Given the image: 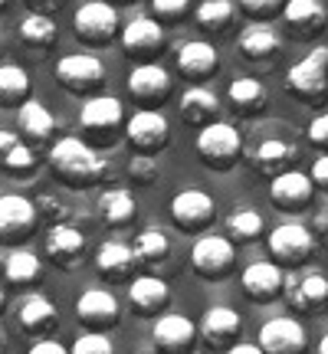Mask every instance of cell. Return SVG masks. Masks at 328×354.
Listing matches in <instances>:
<instances>
[{"label": "cell", "mask_w": 328, "mask_h": 354, "mask_svg": "<svg viewBox=\"0 0 328 354\" xmlns=\"http://www.w3.org/2000/svg\"><path fill=\"white\" fill-rule=\"evenodd\" d=\"M312 194H316V180H312V174H302V171H286L269 184V201L279 210H302V207H309Z\"/></svg>", "instance_id": "cell-18"}, {"label": "cell", "mask_w": 328, "mask_h": 354, "mask_svg": "<svg viewBox=\"0 0 328 354\" xmlns=\"http://www.w3.org/2000/svg\"><path fill=\"white\" fill-rule=\"evenodd\" d=\"M3 276H7L10 286H33L43 276V263H39L37 253H30L26 246H20V250H13L3 259Z\"/></svg>", "instance_id": "cell-33"}, {"label": "cell", "mask_w": 328, "mask_h": 354, "mask_svg": "<svg viewBox=\"0 0 328 354\" xmlns=\"http://www.w3.org/2000/svg\"><path fill=\"white\" fill-rule=\"evenodd\" d=\"M37 230V203L20 194L0 197V243H24Z\"/></svg>", "instance_id": "cell-10"}, {"label": "cell", "mask_w": 328, "mask_h": 354, "mask_svg": "<svg viewBox=\"0 0 328 354\" xmlns=\"http://www.w3.org/2000/svg\"><path fill=\"white\" fill-rule=\"evenodd\" d=\"M125 135H128V145L141 154H152V151H161L167 145V135H171V125L161 112H152V109H138L125 122Z\"/></svg>", "instance_id": "cell-12"}, {"label": "cell", "mask_w": 328, "mask_h": 354, "mask_svg": "<svg viewBox=\"0 0 328 354\" xmlns=\"http://www.w3.org/2000/svg\"><path fill=\"white\" fill-rule=\"evenodd\" d=\"M161 43H164V30L152 17H135L122 30V46L131 56H152V53L161 50Z\"/></svg>", "instance_id": "cell-23"}, {"label": "cell", "mask_w": 328, "mask_h": 354, "mask_svg": "<svg viewBox=\"0 0 328 354\" xmlns=\"http://www.w3.org/2000/svg\"><path fill=\"white\" fill-rule=\"evenodd\" d=\"M76 26V37L89 46H105L112 43V37L118 33V10L112 3H102V0H89L76 10L73 17Z\"/></svg>", "instance_id": "cell-5"}, {"label": "cell", "mask_w": 328, "mask_h": 354, "mask_svg": "<svg viewBox=\"0 0 328 354\" xmlns=\"http://www.w3.org/2000/svg\"><path fill=\"white\" fill-rule=\"evenodd\" d=\"M240 10L246 13V17H253V24H269L273 17L286 13V7H282L279 0H243Z\"/></svg>", "instance_id": "cell-40"}, {"label": "cell", "mask_w": 328, "mask_h": 354, "mask_svg": "<svg viewBox=\"0 0 328 354\" xmlns=\"http://www.w3.org/2000/svg\"><path fill=\"white\" fill-rule=\"evenodd\" d=\"M309 141L328 154V112L316 115V118L309 122Z\"/></svg>", "instance_id": "cell-44"}, {"label": "cell", "mask_w": 328, "mask_h": 354, "mask_svg": "<svg viewBox=\"0 0 328 354\" xmlns=\"http://www.w3.org/2000/svg\"><path fill=\"white\" fill-rule=\"evenodd\" d=\"M56 20H50L46 13H26L20 20V43L33 53H46L56 46Z\"/></svg>", "instance_id": "cell-31"}, {"label": "cell", "mask_w": 328, "mask_h": 354, "mask_svg": "<svg viewBox=\"0 0 328 354\" xmlns=\"http://www.w3.org/2000/svg\"><path fill=\"white\" fill-rule=\"evenodd\" d=\"M282 292L295 312H318L328 305V276L318 269H292Z\"/></svg>", "instance_id": "cell-6"}, {"label": "cell", "mask_w": 328, "mask_h": 354, "mask_svg": "<svg viewBox=\"0 0 328 354\" xmlns=\"http://www.w3.org/2000/svg\"><path fill=\"white\" fill-rule=\"evenodd\" d=\"M0 354H3V328H0Z\"/></svg>", "instance_id": "cell-51"}, {"label": "cell", "mask_w": 328, "mask_h": 354, "mask_svg": "<svg viewBox=\"0 0 328 354\" xmlns=\"http://www.w3.org/2000/svg\"><path fill=\"white\" fill-rule=\"evenodd\" d=\"M318 354H328V331L322 335V342H318Z\"/></svg>", "instance_id": "cell-50"}, {"label": "cell", "mask_w": 328, "mask_h": 354, "mask_svg": "<svg viewBox=\"0 0 328 354\" xmlns=\"http://www.w3.org/2000/svg\"><path fill=\"white\" fill-rule=\"evenodd\" d=\"M233 3L230 0H207L197 7V24L207 26V30H220V26H227L233 20Z\"/></svg>", "instance_id": "cell-38"}, {"label": "cell", "mask_w": 328, "mask_h": 354, "mask_svg": "<svg viewBox=\"0 0 328 354\" xmlns=\"http://www.w3.org/2000/svg\"><path fill=\"white\" fill-rule=\"evenodd\" d=\"M69 354H115V344L109 342L105 331H86V335L76 338V344H73Z\"/></svg>", "instance_id": "cell-39"}, {"label": "cell", "mask_w": 328, "mask_h": 354, "mask_svg": "<svg viewBox=\"0 0 328 354\" xmlns=\"http://www.w3.org/2000/svg\"><path fill=\"white\" fill-rule=\"evenodd\" d=\"M282 50V37L269 24H250L240 33V53L250 63H269Z\"/></svg>", "instance_id": "cell-24"}, {"label": "cell", "mask_w": 328, "mask_h": 354, "mask_svg": "<svg viewBox=\"0 0 328 354\" xmlns=\"http://www.w3.org/2000/svg\"><path fill=\"white\" fill-rule=\"evenodd\" d=\"M24 141H20V135H13V131H0V158H7V154L13 151V148H20Z\"/></svg>", "instance_id": "cell-47"}, {"label": "cell", "mask_w": 328, "mask_h": 354, "mask_svg": "<svg viewBox=\"0 0 328 354\" xmlns=\"http://www.w3.org/2000/svg\"><path fill=\"white\" fill-rule=\"evenodd\" d=\"M50 165L66 184H76V187L92 184V180L102 177V171H105V161H102L99 154L92 151L82 138H60L56 141L53 151H50Z\"/></svg>", "instance_id": "cell-1"}, {"label": "cell", "mask_w": 328, "mask_h": 354, "mask_svg": "<svg viewBox=\"0 0 328 354\" xmlns=\"http://www.w3.org/2000/svg\"><path fill=\"white\" fill-rule=\"evenodd\" d=\"M292 95H299L305 102H322L328 95V46H316L305 59L289 69L286 76Z\"/></svg>", "instance_id": "cell-4"}, {"label": "cell", "mask_w": 328, "mask_h": 354, "mask_svg": "<svg viewBox=\"0 0 328 354\" xmlns=\"http://www.w3.org/2000/svg\"><path fill=\"white\" fill-rule=\"evenodd\" d=\"M316 236H318V240H325V243H328V210H325V214H318V216H316Z\"/></svg>", "instance_id": "cell-48"}, {"label": "cell", "mask_w": 328, "mask_h": 354, "mask_svg": "<svg viewBox=\"0 0 328 354\" xmlns=\"http://www.w3.org/2000/svg\"><path fill=\"white\" fill-rule=\"evenodd\" d=\"M269 253L276 266H289L292 269H302V263H309V256L316 253V233L305 227V223H279L269 233Z\"/></svg>", "instance_id": "cell-2"}, {"label": "cell", "mask_w": 328, "mask_h": 354, "mask_svg": "<svg viewBox=\"0 0 328 354\" xmlns=\"http://www.w3.org/2000/svg\"><path fill=\"white\" fill-rule=\"evenodd\" d=\"M145 354H161V351H145Z\"/></svg>", "instance_id": "cell-53"}, {"label": "cell", "mask_w": 328, "mask_h": 354, "mask_svg": "<svg viewBox=\"0 0 328 354\" xmlns=\"http://www.w3.org/2000/svg\"><path fill=\"white\" fill-rule=\"evenodd\" d=\"M17 318H20V328H24L26 335H37V338H39V335H46V331L56 328L60 312H56V305H53L46 295L33 292V295H26L24 302H20Z\"/></svg>", "instance_id": "cell-25"}, {"label": "cell", "mask_w": 328, "mask_h": 354, "mask_svg": "<svg viewBox=\"0 0 328 354\" xmlns=\"http://www.w3.org/2000/svg\"><path fill=\"white\" fill-rule=\"evenodd\" d=\"M135 253H131V246L125 243H102L99 250H95V269H99V276L112 279V282H122V279L131 276V269H135Z\"/></svg>", "instance_id": "cell-28"}, {"label": "cell", "mask_w": 328, "mask_h": 354, "mask_svg": "<svg viewBox=\"0 0 328 354\" xmlns=\"http://www.w3.org/2000/svg\"><path fill=\"white\" fill-rule=\"evenodd\" d=\"M263 233V216L256 214L253 207H240L227 216V240L233 243H253Z\"/></svg>", "instance_id": "cell-37"}, {"label": "cell", "mask_w": 328, "mask_h": 354, "mask_svg": "<svg viewBox=\"0 0 328 354\" xmlns=\"http://www.w3.org/2000/svg\"><path fill=\"white\" fill-rule=\"evenodd\" d=\"M233 243L227 236H217V233H207L194 243L190 250V266L194 272L203 279H224L233 269Z\"/></svg>", "instance_id": "cell-8"}, {"label": "cell", "mask_w": 328, "mask_h": 354, "mask_svg": "<svg viewBox=\"0 0 328 354\" xmlns=\"http://www.w3.org/2000/svg\"><path fill=\"white\" fill-rule=\"evenodd\" d=\"M312 180H316V187L328 190V154L316 158V165H312Z\"/></svg>", "instance_id": "cell-46"}, {"label": "cell", "mask_w": 328, "mask_h": 354, "mask_svg": "<svg viewBox=\"0 0 328 354\" xmlns=\"http://www.w3.org/2000/svg\"><path fill=\"white\" fill-rule=\"evenodd\" d=\"M152 10H154V17H158V24H161V20H177V17L188 13V0H154Z\"/></svg>", "instance_id": "cell-43"}, {"label": "cell", "mask_w": 328, "mask_h": 354, "mask_svg": "<svg viewBox=\"0 0 328 354\" xmlns=\"http://www.w3.org/2000/svg\"><path fill=\"white\" fill-rule=\"evenodd\" d=\"M3 299H7V295H3V289H0V308H3Z\"/></svg>", "instance_id": "cell-52"}, {"label": "cell", "mask_w": 328, "mask_h": 354, "mask_svg": "<svg viewBox=\"0 0 328 354\" xmlns=\"http://www.w3.org/2000/svg\"><path fill=\"white\" fill-rule=\"evenodd\" d=\"M201 338L210 348H233V344H240V335H243V318L240 312H233L227 305H210L207 312L201 315Z\"/></svg>", "instance_id": "cell-13"}, {"label": "cell", "mask_w": 328, "mask_h": 354, "mask_svg": "<svg viewBox=\"0 0 328 354\" xmlns=\"http://www.w3.org/2000/svg\"><path fill=\"white\" fill-rule=\"evenodd\" d=\"M214 210H217L214 197L197 187L181 190V194H174V201H171V220H174L181 230H188V233H197V230L210 227Z\"/></svg>", "instance_id": "cell-14"}, {"label": "cell", "mask_w": 328, "mask_h": 354, "mask_svg": "<svg viewBox=\"0 0 328 354\" xmlns=\"http://www.w3.org/2000/svg\"><path fill=\"white\" fill-rule=\"evenodd\" d=\"M259 348L263 354H305L309 338L295 318H273L259 328Z\"/></svg>", "instance_id": "cell-15"}, {"label": "cell", "mask_w": 328, "mask_h": 354, "mask_svg": "<svg viewBox=\"0 0 328 354\" xmlns=\"http://www.w3.org/2000/svg\"><path fill=\"white\" fill-rule=\"evenodd\" d=\"M26 102H30V76H26V69L3 63L0 66V105L20 109Z\"/></svg>", "instance_id": "cell-35"}, {"label": "cell", "mask_w": 328, "mask_h": 354, "mask_svg": "<svg viewBox=\"0 0 328 354\" xmlns=\"http://www.w3.org/2000/svg\"><path fill=\"white\" fill-rule=\"evenodd\" d=\"M76 315H79V322H82L89 331L112 328L115 322H118V302H115L112 292L86 289L82 295H79V302H76Z\"/></svg>", "instance_id": "cell-19"}, {"label": "cell", "mask_w": 328, "mask_h": 354, "mask_svg": "<svg viewBox=\"0 0 328 354\" xmlns=\"http://www.w3.org/2000/svg\"><path fill=\"white\" fill-rule=\"evenodd\" d=\"M0 10H3V3H0Z\"/></svg>", "instance_id": "cell-54"}, {"label": "cell", "mask_w": 328, "mask_h": 354, "mask_svg": "<svg viewBox=\"0 0 328 354\" xmlns=\"http://www.w3.org/2000/svg\"><path fill=\"white\" fill-rule=\"evenodd\" d=\"M125 122V109L115 95H92L79 112V125L86 135H92L95 141H109L118 131V125Z\"/></svg>", "instance_id": "cell-9"}, {"label": "cell", "mask_w": 328, "mask_h": 354, "mask_svg": "<svg viewBox=\"0 0 328 354\" xmlns=\"http://www.w3.org/2000/svg\"><path fill=\"white\" fill-rule=\"evenodd\" d=\"M174 66L177 73H184L188 79L194 82H201V79H210L217 73V66H220V56L210 43H203V39H190V43H181L174 50Z\"/></svg>", "instance_id": "cell-20"}, {"label": "cell", "mask_w": 328, "mask_h": 354, "mask_svg": "<svg viewBox=\"0 0 328 354\" xmlns=\"http://www.w3.org/2000/svg\"><path fill=\"white\" fill-rule=\"evenodd\" d=\"M171 92V73L158 63H141L128 73V95L138 102L141 109L158 112V105Z\"/></svg>", "instance_id": "cell-7"}, {"label": "cell", "mask_w": 328, "mask_h": 354, "mask_svg": "<svg viewBox=\"0 0 328 354\" xmlns=\"http://www.w3.org/2000/svg\"><path fill=\"white\" fill-rule=\"evenodd\" d=\"M220 112V99H217L214 92L207 86H190L184 95H181V118L188 122V125H214L210 118Z\"/></svg>", "instance_id": "cell-29"}, {"label": "cell", "mask_w": 328, "mask_h": 354, "mask_svg": "<svg viewBox=\"0 0 328 354\" xmlns=\"http://www.w3.org/2000/svg\"><path fill=\"white\" fill-rule=\"evenodd\" d=\"M56 79L63 82V88L69 92H95V88L105 82V66L95 56H86V53H76V56H63L56 63Z\"/></svg>", "instance_id": "cell-11"}, {"label": "cell", "mask_w": 328, "mask_h": 354, "mask_svg": "<svg viewBox=\"0 0 328 354\" xmlns=\"http://www.w3.org/2000/svg\"><path fill=\"white\" fill-rule=\"evenodd\" d=\"M171 299L167 282L158 276H138L131 279V289H128V305L138 312V315H158Z\"/></svg>", "instance_id": "cell-26"}, {"label": "cell", "mask_w": 328, "mask_h": 354, "mask_svg": "<svg viewBox=\"0 0 328 354\" xmlns=\"http://www.w3.org/2000/svg\"><path fill=\"white\" fill-rule=\"evenodd\" d=\"M227 354H263V348L259 344H233Z\"/></svg>", "instance_id": "cell-49"}, {"label": "cell", "mask_w": 328, "mask_h": 354, "mask_svg": "<svg viewBox=\"0 0 328 354\" xmlns=\"http://www.w3.org/2000/svg\"><path fill=\"white\" fill-rule=\"evenodd\" d=\"M99 214L109 227L118 230V227H128V223L138 216V203H135V197H131V190L112 187L99 197Z\"/></svg>", "instance_id": "cell-30"}, {"label": "cell", "mask_w": 328, "mask_h": 354, "mask_svg": "<svg viewBox=\"0 0 328 354\" xmlns=\"http://www.w3.org/2000/svg\"><path fill=\"white\" fill-rule=\"evenodd\" d=\"M282 17L289 24L292 37L312 39L316 33H322V26L328 20V10H325V3H318V0H289Z\"/></svg>", "instance_id": "cell-21"}, {"label": "cell", "mask_w": 328, "mask_h": 354, "mask_svg": "<svg viewBox=\"0 0 328 354\" xmlns=\"http://www.w3.org/2000/svg\"><path fill=\"white\" fill-rule=\"evenodd\" d=\"M230 102L237 105V112L240 115H256V112H263V105L266 99H269V92H266V86L259 82V79H253V76H243L237 79V82H230Z\"/></svg>", "instance_id": "cell-34"}, {"label": "cell", "mask_w": 328, "mask_h": 354, "mask_svg": "<svg viewBox=\"0 0 328 354\" xmlns=\"http://www.w3.org/2000/svg\"><path fill=\"white\" fill-rule=\"evenodd\" d=\"M131 253H135V259L145 266H154L161 263V259H167V253H171V240H167V233L164 230H141L138 236H135V243H131Z\"/></svg>", "instance_id": "cell-36"}, {"label": "cell", "mask_w": 328, "mask_h": 354, "mask_svg": "<svg viewBox=\"0 0 328 354\" xmlns=\"http://www.w3.org/2000/svg\"><path fill=\"white\" fill-rule=\"evenodd\" d=\"M3 161V167L7 171H13V174H26V171H33V165H37V158H33V148H26V145H20V148H13L7 158H0Z\"/></svg>", "instance_id": "cell-42"}, {"label": "cell", "mask_w": 328, "mask_h": 354, "mask_svg": "<svg viewBox=\"0 0 328 354\" xmlns=\"http://www.w3.org/2000/svg\"><path fill=\"white\" fill-rule=\"evenodd\" d=\"M26 354H69V351H66V344H60L56 338H39Z\"/></svg>", "instance_id": "cell-45"}, {"label": "cell", "mask_w": 328, "mask_h": 354, "mask_svg": "<svg viewBox=\"0 0 328 354\" xmlns=\"http://www.w3.org/2000/svg\"><path fill=\"white\" fill-rule=\"evenodd\" d=\"M154 344H158V351L161 354H188L194 338L201 335L197 325L190 322V318L177 315V312H167L154 322Z\"/></svg>", "instance_id": "cell-16"}, {"label": "cell", "mask_w": 328, "mask_h": 354, "mask_svg": "<svg viewBox=\"0 0 328 354\" xmlns=\"http://www.w3.org/2000/svg\"><path fill=\"white\" fill-rule=\"evenodd\" d=\"M82 250H86V236L76 227H69V223H56L50 230V236H46V256L60 269H73L79 263Z\"/></svg>", "instance_id": "cell-22"}, {"label": "cell", "mask_w": 328, "mask_h": 354, "mask_svg": "<svg viewBox=\"0 0 328 354\" xmlns=\"http://www.w3.org/2000/svg\"><path fill=\"white\" fill-rule=\"evenodd\" d=\"M128 177L138 180V184H152V180H158V161L152 154H135L128 161Z\"/></svg>", "instance_id": "cell-41"}, {"label": "cell", "mask_w": 328, "mask_h": 354, "mask_svg": "<svg viewBox=\"0 0 328 354\" xmlns=\"http://www.w3.org/2000/svg\"><path fill=\"white\" fill-rule=\"evenodd\" d=\"M240 151H243L240 131L227 125V122H214V125L201 128V135H197V154H201L203 165L214 167V171H230L237 165Z\"/></svg>", "instance_id": "cell-3"}, {"label": "cell", "mask_w": 328, "mask_h": 354, "mask_svg": "<svg viewBox=\"0 0 328 354\" xmlns=\"http://www.w3.org/2000/svg\"><path fill=\"white\" fill-rule=\"evenodd\" d=\"M292 158H295V145L292 141H282V138H266L256 151H253V167L259 171V174L273 177L276 180L279 174H286L292 171Z\"/></svg>", "instance_id": "cell-27"}, {"label": "cell", "mask_w": 328, "mask_h": 354, "mask_svg": "<svg viewBox=\"0 0 328 354\" xmlns=\"http://www.w3.org/2000/svg\"><path fill=\"white\" fill-rule=\"evenodd\" d=\"M17 125H20V131H24L30 141H46L53 135V128H56V118H53V112L43 102L30 99L26 105H20Z\"/></svg>", "instance_id": "cell-32"}, {"label": "cell", "mask_w": 328, "mask_h": 354, "mask_svg": "<svg viewBox=\"0 0 328 354\" xmlns=\"http://www.w3.org/2000/svg\"><path fill=\"white\" fill-rule=\"evenodd\" d=\"M243 292L250 295L253 302H273L279 292L286 289V272L279 269L273 259H259L243 269Z\"/></svg>", "instance_id": "cell-17"}]
</instances>
